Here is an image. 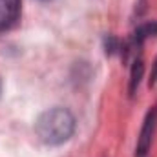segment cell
Masks as SVG:
<instances>
[{"label":"cell","mask_w":157,"mask_h":157,"mask_svg":"<svg viewBox=\"0 0 157 157\" xmlns=\"http://www.w3.org/2000/svg\"><path fill=\"white\" fill-rule=\"evenodd\" d=\"M157 80V59H155V64H154V70H152V78H150V86H154Z\"/></svg>","instance_id":"8992f818"},{"label":"cell","mask_w":157,"mask_h":157,"mask_svg":"<svg viewBox=\"0 0 157 157\" xmlns=\"http://www.w3.org/2000/svg\"><path fill=\"white\" fill-rule=\"evenodd\" d=\"M150 35H157V22H148V24H143L141 28H137V31L133 33V42L141 44Z\"/></svg>","instance_id":"277c9868"},{"label":"cell","mask_w":157,"mask_h":157,"mask_svg":"<svg viewBox=\"0 0 157 157\" xmlns=\"http://www.w3.org/2000/svg\"><path fill=\"white\" fill-rule=\"evenodd\" d=\"M20 18V0H0V33L9 31Z\"/></svg>","instance_id":"3957f363"},{"label":"cell","mask_w":157,"mask_h":157,"mask_svg":"<svg viewBox=\"0 0 157 157\" xmlns=\"http://www.w3.org/2000/svg\"><path fill=\"white\" fill-rule=\"evenodd\" d=\"M143 71H144V64H143V59H135L133 62V68H132V78H130V93L133 95L139 82H141V77H143Z\"/></svg>","instance_id":"5b68a950"},{"label":"cell","mask_w":157,"mask_h":157,"mask_svg":"<svg viewBox=\"0 0 157 157\" xmlns=\"http://www.w3.org/2000/svg\"><path fill=\"white\" fill-rule=\"evenodd\" d=\"M35 132L44 144L59 146L75 132V117L68 108L55 106L42 112L35 121Z\"/></svg>","instance_id":"6da1fadb"},{"label":"cell","mask_w":157,"mask_h":157,"mask_svg":"<svg viewBox=\"0 0 157 157\" xmlns=\"http://www.w3.org/2000/svg\"><path fill=\"white\" fill-rule=\"evenodd\" d=\"M0 95H2V80H0Z\"/></svg>","instance_id":"52a82bcc"},{"label":"cell","mask_w":157,"mask_h":157,"mask_svg":"<svg viewBox=\"0 0 157 157\" xmlns=\"http://www.w3.org/2000/svg\"><path fill=\"white\" fill-rule=\"evenodd\" d=\"M155 128H157V106H154L148 112L146 119H144V124H143V130H141V135H139V141H137L135 154L139 157H144L148 154L152 139H154V133H155Z\"/></svg>","instance_id":"7a4b0ae2"}]
</instances>
